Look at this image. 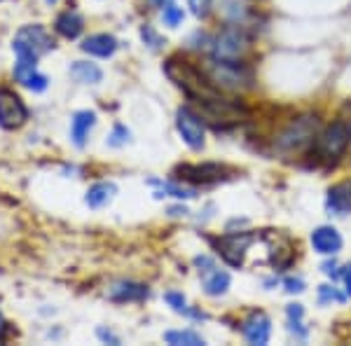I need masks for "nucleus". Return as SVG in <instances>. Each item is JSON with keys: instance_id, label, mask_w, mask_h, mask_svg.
<instances>
[{"instance_id": "2", "label": "nucleus", "mask_w": 351, "mask_h": 346, "mask_svg": "<svg viewBox=\"0 0 351 346\" xmlns=\"http://www.w3.org/2000/svg\"><path fill=\"white\" fill-rule=\"evenodd\" d=\"M321 122L316 115H300L288 127L276 136L274 147L281 155H300V152L309 150L319 138Z\"/></svg>"}, {"instance_id": "32", "label": "nucleus", "mask_w": 351, "mask_h": 346, "mask_svg": "<svg viewBox=\"0 0 351 346\" xmlns=\"http://www.w3.org/2000/svg\"><path fill=\"white\" fill-rule=\"evenodd\" d=\"M342 281H344V288H347V295L351 297V264L344 267V271H342Z\"/></svg>"}, {"instance_id": "34", "label": "nucleus", "mask_w": 351, "mask_h": 346, "mask_svg": "<svg viewBox=\"0 0 351 346\" xmlns=\"http://www.w3.org/2000/svg\"><path fill=\"white\" fill-rule=\"evenodd\" d=\"M45 3H47L49 8H52V5H56V0H45Z\"/></svg>"}, {"instance_id": "6", "label": "nucleus", "mask_w": 351, "mask_h": 346, "mask_svg": "<svg viewBox=\"0 0 351 346\" xmlns=\"http://www.w3.org/2000/svg\"><path fill=\"white\" fill-rule=\"evenodd\" d=\"M351 140V132L344 122H332L324 129V134H319L316 138V150H319L321 160L328 164H335L339 157L347 152Z\"/></svg>"}, {"instance_id": "26", "label": "nucleus", "mask_w": 351, "mask_h": 346, "mask_svg": "<svg viewBox=\"0 0 351 346\" xmlns=\"http://www.w3.org/2000/svg\"><path fill=\"white\" fill-rule=\"evenodd\" d=\"M190 12L197 16V19H206L213 10V0H188Z\"/></svg>"}, {"instance_id": "4", "label": "nucleus", "mask_w": 351, "mask_h": 346, "mask_svg": "<svg viewBox=\"0 0 351 346\" xmlns=\"http://www.w3.org/2000/svg\"><path fill=\"white\" fill-rule=\"evenodd\" d=\"M12 49L16 54V61H24V64H38L40 56L54 49V40L52 33L47 31L43 24H28L21 26L16 31L14 40H12Z\"/></svg>"}, {"instance_id": "15", "label": "nucleus", "mask_w": 351, "mask_h": 346, "mask_svg": "<svg viewBox=\"0 0 351 346\" xmlns=\"http://www.w3.org/2000/svg\"><path fill=\"white\" fill-rule=\"evenodd\" d=\"M96 124V112L94 110H77L71 120V143L75 147L87 145V138L92 134Z\"/></svg>"}, {"instance_id": "8", "label": "nucleus", "mask_w": 351, "mask_h": 346, "mask_svg": "<svg viewBox=\"0 0 351 346\" xmlns=\"http://www.w3.org/2000/svg\"><path fill=\"white\" fill-rule=\"evenodd\" d=\"M253 241H256L253 232H228V234L213 239V246L230 267H241Z\"/></svg>"}, {"instance_id": "27", "label": "nucleus", "mask_w": 351, "mask_h": 346, "mask_svg": "<svg viewBox=\"0 0 351 346\" xmlns=\"http://www.w3.org/2000/svg\"><path fill=\"white\" fill-rule=\"evenodd\" d=\"M129 129L127 127H122V124H115L112 127V134L108 136V145H112V147H120V145H124V143H129Z\"/></svg>"}, {"instance_id": "17", "label": "nucleus", "mask_w": 351, "mask_h": 346, "mask_svg": "<svg viewBox=\"0 0 351 346\" xmlns=\"http://www.w3.org/2000/svg\"><path fill=\"white\" fill-rule=\"evenodd\" d=\"M54 31L59 33L61 38H66V40H75V38H80L82 31H84L82 14L75 12V10H66V12H61L54 21Z\"/></svg>"}, {"instance_id": "5", "label": "nucleus", "mask_w": 351, "mask_h": 346, "mask_svg": "<svg viewBox=\"0 0 351 346\" xmlns=\"http://www.w3.org/2000/svg\"><path fill=\"white\" fill-rule=\"evenodd\" d=\"M248 36L241 26H225L211 40V56L220 61H241L243 52L248 49Z\"/></svg>"}, {"instance_id": "14", "label": "nucleus", "mask_w": 351, "mask_h": 346, "mask_svg": "<svg viewBox=\"0 0 351 346\" xmlns=\"http://www.w3.org/2000/svg\"><path fill=\"white\" fill-rule=\"evenodd\" d=\"M14 80L19 84H24L26 89H31V92H45L47 89V75H43L40 71H38V64H24V61H16L14 64Z\"/></svg>"}, {"instance_id": "12", "label": "nucleus", "mask_w": 351, "mask_h": 346, "mask_svg": "<svg viewBox=\"0 0 351 346\" xmlns=\"http://www.w3.org/2000/svg\"><path fill=\"white\" fill-rule=\"evenodd\" d=\"M311 246L319 255H335L342 251V236H339L335 227L321 225L311 232Z\"/></svg>"}, {"instance_id": "30", "label": "nucleus", "mask_w": 351, "mask_h": 346, "mask_svg": "<svg viewBox=\"0 0 351 346\" xmlns=\"http://www.w3.org/2000/svg\"><path fill=\"white\" fill-rule=\"evenodd\" d=\"M286 291L288 293H302L304 291V281L302 279H286Z\"/></svg>"}, {"instance_id": "10", "label": "nucleus", "mask_w": 351, "mask_h": 346, "mask_svg": "<svg viewBox=\"0 0 351 346\" xmlns=\"http://www.w3.org/2000/svg\"><path fill=\"white\" fill-rule=\"evenodd\" d=\"M28 122V108L19 94L8 87H0V127L5 132L21 129Z\"/></svg>"}, {"instance_id": "28", "label": "nucleus", "mask_w": 351, "mask_h": 346, "mask_svg": "<svg viewBox=\"0 0 351 346\" xmlns=\"http://www.w3.org/2000/svg\"><path fill=\"white\" fill-rule=\"evenodd\" d=\"M319 299H321V304L332 302V299H335V302H342L344 295L339 293L335 286H321V288H319Z\"/></svg>"}, {"instance_id": "31", "label": "nucleus", "mask_w": 351, "mask_h": 346, "mask_svg": "<svg viewBox=\"0 0 351 346\" xmlns=\"http://www.w3.org/2000/svg\"><path fill=\"white\" fill-rule=\"evenodd\" d=\"M96 334H99V339H104V342H110V344H120V337H115L110 330H104V328H99L96 330Z\"/></svg>"}, {"instance_id": "23", "label": "nucleus", "mask_w": 351, "mask_h": 346, "mask_svg": "<svg viewBox=\"0 0 351 346\" xmlns=\"http://www.w3.org/2000/svg\"><path fill=\"white\" fill-rule=\"evenodd\" d=\"M164 299H167V304L171 306L176 314H185V316H192V319H204V314L190 309V306H188V299H185V295H183V293H167V295H164Z\"/></svg>"}, {"instance_id": "3", "label": "nucleus", "mask_w": 351, "mask_h": 346, "mask_svg": "<svg viewBox=\"0 0 351 346\" xmlns=\"http://www.w3.org/2000/svg\"><path fill=\"white\" fill-rule=\"evenodd\" d=\"M206 77L218 92H243L253 87V71L241 61H220L211 59L204 68Z\"/></svg>"}, {"instance_id": "20", "label": "nucleus", "mask_w": 351, "mask_h": 346, "mask_svg": "<svg viewBox=\"0 0 351 346\" xmlns=\"http://www.w3.org/2000/svg\"><path fill=\"white\" fill-rule=\"evenodd\" d=\"M230 283H232V279L225 269L211 267L208 271H204V293L211 295V297H220V295L228 293Z\"/></svg>"}, {"instance_id": "18", "label": "nucleus", "mask_w": 351, "mask_h": 346, "mask_svg": "<svg viewBox=\"0 0 351 346\" xmlns=\"http://www.w3.org/2000/svg\"><path fill=\"white\" fill-rule=\"evenodd\" d=\"M82 52L92 54V56H99V59H108L117 52V40L108 33H94V36L84 38L82 40Z\"/></svg>"}, {"instance_id": "35", "label": "nucleus", "mask_w": 351, "mask_h": 346, "mask_svg": "<svg viewBox=\"0 0 351 346\" xmlns=\"http://www.w3.org/2000/svg\"><path fill=\"white\" fill-rule=\"evenodd\" d=\"M0 3H3V0H0Z\"/></svg>"}, {"instance_id": "16", "label": "nucleus", "mask_w": 351, "mask_h": 346, "mask_svg": "<svg viewBox=\"0 0 351 346\" xmlns=\"http://www.w3.org/2000/svg\"><path fill=\"white\" fill-rule=\"evenodd\" d=\"M326 206H328V211L337 213V215L351 213V180H342V183L332 185L330 190H328Z\"/></svg>"}, {"instance_id": "24", "label": "nucleus", "mask_w": 351, "mask_h": 346, "mask_svg": "<svg viewBox=\"0 0 351 346\" xmlns=\"http://www.w3.org/2000/svg\"><path fill=\"white\" fill-rule=\"evenodd\" d=\"M183 19H185V12H183V8H180L178 3H173V0H169V3H164L162 5V21L167 26H180L183 24Z\"/></svg>"}, {"instance_id": "25", "label": "nucleus", "mask_w": 351, "mask_h": 346, "mask_svg": "<svg viewBox=\"0 0 351 346\" xmlns=\"http://www.w3.org/2000/svg\"><path fill=\"white\" fill-rule=\"evenodd\" d=\"M155 197H176V199H192V197H197V190H195V187H180V185L164 183L162 190L155 192Z\"/></svg>"}, {"instance_id": "19", "label": "nucleus", "mask_w": 351, "mask_h": 346, "mask_svg": "<svg viewBox=\"0 0 351 346\" xmlns=\"http://www.w3.org/2000/svg\"><path fill=\"white\" fill-rule=\"evenodd\" d=\"M115 195H117V185L108 183V180H101V183H94L87 190V195H84V203L96 211V208L108 206V203L115 199Z\"/></svg>"}, {"instance_id": "29", "label": "nucleus", "mask_w": 351, "mask_h": 346, "mask_svg": "<svg viewBox=\"0 0 351 346\" xmlns=\"http://www.w3.org/2000/svg\"><path fill=\"white\" fill-rule=\"evenodd\" d=\"M141 36H143L145 45H150V47H160V45H162V38L157 36L155 31H152V26H143V28H141Z\"/></svg>"}, {"instance_id": "22", "label": "nucleus", "mask_w": 351, "mask_h": 346, "mask_svg": "<svg viewBox=\"0 0 351 346\" xmlns=\"http://www.w3.org/2000/svg\"><path fill=\"white\" fill-rule=\"evenodd\" d=\"M164 342L171 346H204V337L195 330H169L164 334Z\"/></svg>"}, {"instance_id": "1", "label": "nucleus", "mask_w": 351, "mask_h": 346, "mask_svg": "<svg viewBox=\"0 0 351 346\" xmlns=\"http://www.w3.org/2000/svg\"><path fill=\"white\" fill-rule=\"evenodd\" d=\"M164 73H167L169 80H171L176 87L183 89V94L188 96L190 101H195V103H204V101L220 96V92L206 77V73H204L202 68H195L185 59L171 56V59L164 64Z\"/></svg>"}, {"instance_id": "7", "label": "nucleus", "mask_w": 351, "mask_h": 346, "mask_svg": "<svg viewBox=\"0 0 351 346\" xmlns=\"http://www.w3.org/2000/svg\"><path fill=\"white\" fill-rule=\"evenodd\" d=\"M232 171L225 164L204 162V164H180L176 169V178L192 185H216L220 180H228Z\"/></svg>"}, {"instance_id": "11", "label": "nucleus", "mask_w": 351, "mask_h": 346, "mask_svg": "<svg viewBox=\"0 0 351 346\" xmlns=\"http://www.w3.org/2000/svg\"><path fill=\"white\" fill-rule=\"evenodd\" d=\"M241 332H243V337H246L248 344L265 346L271 337V321L263 314V311H253V314L243 321Z\"/></svg>"}, {"instance_id": "9", "label": "nucleus", "mask_w": 351, "mask_h": 346, "mask_svg": "<svg viewBox=\"0 0 351 346\" xmlns=\"http://www.w3.org/2000/svg\"><path fill=\"white\" fill-rule=\"evenodd\" d=\"M176 129H178L183 143L190 147V150L199 152L204 150V143H206V129H204V120L202 115H197L192 108H178L176 112Z\"/></svg>"}, {"instance_id": "21", "label": "nucleus", "mask_w": 351, "mask_h": 346, "mask_svg": "<svg viewBox=\"0 0 351 346\" xmlns=\"http://www.w3.org/2000/svg\"><path fill=\"white\" fill-rule=\"evenodd\" d=\"M71 77L80 84H99L104 80V71L92 61H75L71 66Z\"/></svg>"}, {"instance_id": "13", "label": "nucleus", "mask_w": 351, "mask_h": 346, "mask_svg": "<svg viewBox=\"0 0 351 346\" xmlns=\"http://www.w3.org/2000/svg\"><path fill=\"white\" fill-rule=\"evenodd\" d=\"M150 295L148 286L143 283H134V281H117L108 288V297L112 302L124 304V302H141Z\"/></svg>"}, {"instance_id": "33", "label": "nucleus", "mask_w": 351, "mask_h": 346, "mask_svg": "<svg viewBox=\"0 0 351 346\" xmlns=\"http://www.w3.org/2000/svg\"><path fill=\"white\" fill-rule=\"evenodd\" d=\"M169 213H171V215H188V208H185V206H176Z\"/></svg>"}]
</instances>
